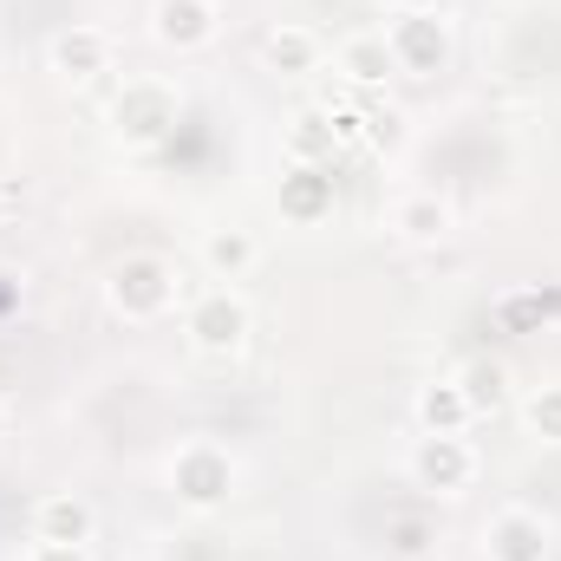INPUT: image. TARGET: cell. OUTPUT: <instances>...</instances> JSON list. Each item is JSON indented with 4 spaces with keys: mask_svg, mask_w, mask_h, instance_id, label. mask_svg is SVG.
Returning <instances> with one entry per match:
<instances>
[{
    "mask_svg": "<svg viewBox=\"0 0 561 561\" xmlns=\"http://www.w3.org/2000/svg\"><path fill=\"white\" fill-rule=\"evenodd\" d=\"M105 294H112V307L125 313V320H157L170 300H176V280L170 268L157 262V255H125L112 280H105Z\"/></svg>",
    "mask_w": 561,
    "mask_h": 561,
    "instance_id": "3957f363",
    "label": "cell"
},
{
    "mask_svg": "<svg viewBox=\"0 0 561 561\" xmlns=\"http://www.w3.org/2000/svg\"><path fill=\"white\" fill-rule=\"evenodd\" d=\"M183 333H190V346H196V353L229 359V353L249 340V300H242V294H229V287H209V294H196V300H190Z\"/></svg>",
    "mask_w": 561,
    "mask_h": 561,
    "instance_id": "6da1fadb",
    "label": "cell"
},
{
    "mask_svg": "<svg viewBox=\"0 0 561 561\" xmlns=\"http://www.w3.org/2000/svg\"><path fill=\"white\" fill-rule=\"evenodd\" d=\"M366 7H386V0H366Z\"/></svg>",
    "mask_w": 561,
    "mask_h": 561,
    "instance_id": "7402d4cb",
    "label": "cell"
},
{
    "mask_svg": "<svg viewBox=\"0 0 561 561\" xmlns=\"http://www.w3.org/2000/svg\"><path fill=\"white\" fill-rule=\"evenodd\" d=\"M399 236L405 242H437V236H450V203L437 196V190H419V196H405L399 203Z\"/></svg>",
    "mask_w": 561,
    "mask_h": 561,
    "instance_id": "5bb4252c",
    "label": "cell"
},
{
    "mask_svg": "<svg viewBox=\"0 0 561 561\" xmlns=\"http://www.w3.org/2000/svg\"><path fill=\"white\" fill-rule=\"evenodd\" d=\"M523 412H529V431H536V437L561 444V386H542V392H536Z\"/></svg>",
    "mask_w": 561,
    "mask_h": 561,
    "instance_id": "ac0fdd59",
    "label": "cell"
},
{
    "mask_svg": "<svg viewBox=\"0 0 561 561\" xmlns=\"http://www.w3.org/2000/svg\"><path fill=\"white\" fill-rule=\"evenodd\" d=\"M112 118H118V131L131 144H157L176 125V99H170V85H157V79H131V85L118 92Z\"/></svg>",
    "mask_w": 561,
    "mask_h": 561,
    "instance_id": "5b68a950",
    "label": "cell"
},
{
    "mask_svg": "<svg viewBox=\"0 0 561 561\" xmlns=\"http://www.w3.org/2000/svg\"><path fill=\"white\" fill-rule=\"evenodd\" d=\"M33 536H39V542H92V503H85V496H66V490L39 496Z\"/></svg>",
    "mask_w": 561,
    "mask_h": 561,
    "instance_id": "30bf717a",
    "label": "cell"
},
{
    "mask_svg": "<svg viewBox=\"0 0 561 561\" xmlns=\"http://www.w3.org/2000/svg\"><path fill=\"white\" fill-rule=\"evenodd\" d=\"M386 39H392L399 72H437V66L450 59V26H444L437 13H399V20L386 26Z\"/></svg>",
    "mask_w": 561,
    "mask_h": 561,
    "instance_id": "8992f818",
    "label": "cell"
},
{
    "mask_svg": "<svg viewBox=\"0 0 561 561\" xmlns=\"http://www.w3.org/2000/svg\"><path fill=\"white\" fill-rule=\"evenodd\" d=\"M353 131V118H333V112H300V125H294V157L300 163H320V157H333V144Z\"/></svg>",
    "mask_w": 561,
    "mask_h": 561,
    "instance_id": "2e32d148",
    "label": "cell"
},
{
    "mask_svg": "<svg viewBox=\"0 0 561 561\" xmlns=\"http://www.w3.org/2000/svg\"><path fill=\"white\" fill-rule=\"evenodd\" d=\"M20 561H85V542H39V536H33V549Z\"/></svg>",
    "mask_w": 561,
    "mask_h": 561,
    "instance_id": "ffe728a7",
    "label": "cell"
},
{
    "mask_svg": "<svg viewBox=\"0 0 561 561\" xmlns=\"http://www.w3.org/2000/svg\"><path fill=\"white\" fill-rule=\"evenodd\" d=\"M262 59L287 72V79H300V72H313L320 66V33L313 26H275L268 39H262Z\"/></svg>",
    "mask_w": 561,
    "mask_h": 561,
    "instance_id": "4fadbf2b",
    "label": "cell"
},
{
    "mask_svg": "<svg viewBox=\"0 0 561 561\" xmlns=\"http://www.w3.org/2000/svg\"><path fill=\"white\" fill-rule=\"evenodd\" d=\"M280 203H287V216H300V222H313V216L327 209V176H320L313 163H300V170H294V183L280 190Z\"/></svg>",
    "mask_w": 561,
    "mask_h": 561,
    "instance_id": "e0dca14e",
    "label": "cell"
},
{
    "mask_svg": "<svg viewBox=\"0 0 561 561\" xmlns=\"http://www.w3.org/2000/svg\"><path fill=\"white\" fill-rule=\"evenodd\" d=\"M490 561H549V523L536 510H496L483 529Z\"/></svg>",
    "mask_w": 561,
    "mask_h": 561,
    "instance_id": "52a82bcc",
    "label": "cell"
},
{
    "mask_svg": "<svg viewBox=\"0 0 561 561\" xmlns=\"http://www.w3.org/2000/svg\"><path fill=\"white\" fill-rule=\"evenodd\" d=\"M412 477H419V490L457 496V490H470V477H477V450H470L463 437H437V431H424L419 450H412Z\"/></svg>",
    "mask_w": 561,
    "mask_h": 561,
    "instance_id": "277c9868",
    "label": "cell"
},
{
    "mask_svg": "<svg viewBox=\"0 0 561 561\" xmlns=\"http://www.w3.org/2000/svg\"><path fill=\"white\" fill-rule=\"evenodd\" d=\"M0 437H7V399H0Z\"/></svg>",
    "mask_w": 561,
    "mask_h": 561,
    "instance_id": "44dd1931",
    "label": "cell"
},
{
    "mask_svg": "<svg viewBox=\"0 0 561 561\" xmlns=\"http://www.w3.org/2000/svg\"><path fill=\"white\" fill-rule=\"evenodd\" d=\"M53 72H66V79H99V72H112V39H105L99 26H66V33L53 39Z\"/></svg>",
    "mask_w": 561,
    "mask_h": 561,
    "instance_id": "9c48e42d",
    "label": "cell"
},
{
    "mask_svg": "<svg viewBox=\"0 0 561 561\" xmlns=\"http://www.w3.org/2000/svg\"><path fill=\"white\" fill-rule=\"evenodd\" d=\"M340 72H346L353 85H379V79H392V72H399V59H392V39H386V26H379V33H359V39H346V46H340Z\"/></svg>",
    "mask_w": 561,
    "mask_h": 561,
    "instance_id": "7c38bea8",
    "label": "cell"
},
{
    "mask_svg": "<svg viewBox=\"0 0 561 561\" xmlns=\"http://www.w3.org/2000/svg\"><path fill=\"white\" fill-rule=\"evenodd\" d=\"M216 0H157L150 7V33L163 39V46H176V53H196V46H209L216 39Z\"/></svg>",
    "mask_w": 561,
    "mask_h": 561,
    "instance_id": "ba28073f",
    "label": "cell"
},
{
    "mask_svg": "<svg viewBox=\"0 0 561 561\" xmlns=\"http://www.w3.org/2000/svg\"><path fill=\"white\" fill-rule=\"evenodd\" d=\"M170 483H176V496H183L190 510H216V503H229V490H236V463H229L222 444H183L176 463H170Z\"/></svg>",
    "mask_w": 561,
    "mask_h": 561,
    "instance_id": "7a4b0ae2",
    "label": "cell"
},
{
    "mask_svg": "<svg viewBox=\"0 0 561 561\" xmlns=\"http://www.w3.org/2000/svg\"><path fill=\"white\" fill-rule=\"evenodd\" d=\"M457 386H463V392H470V405L483 412V405H503V386H510V379H503V366H470Z\"/></svg>",
    "mask_w": 561,
    "mask_h": 561,
    "instance_id": "d6986e66",
    "label": "cell"
},
{
    "mask_svg": "<svg viewBox=\"0 0 561 561\" xmlns=\"http://www.w3.org/2000/svg\"><path fill=\"white\" fill-rule=\"evenodd\" d=\"M477 419V405H470V392L457 386V379H437V386H424L419 392V424L424 431H437V437H463Z\"/></svg>",
    "mask_w": 561,
    "mask_h": 561,
    "instance_id": "8fae6325",
    "label": "cell"
},
{
    "mask_svg": "<svg viewBox=\"0 0 561 561\" xmlns=\"http://www.w3.org/2000/svg\"><path fill=\"white\" fill-rule=\"evenodd\" d=\"M203 262H209L216 280H242L255 268V236H249V229H216V236L203 242Z\"/></svg>",
    "mask_w": 561,
    "mask_h": 561,
    "instance_id": "9a60e30c",
    "label": "cell"
}]
</instances>
